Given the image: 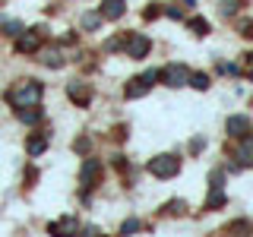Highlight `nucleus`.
I'll use <instances>...</instances> for the list:
<instances>
[{
    "instance_id": "obj_1",
    "label": "nucleus",
    "mask_w": 253,
    "mask_h": 237,
    "mask_svg": "<svg viewBox=\"0 0 253 237\" xmlns=\"http://www.w3.org/2000/svg\"><path fill=\"white\" fill-rule=\"evenodd\" d=\"M42 95H44L42 82H32V79H26V82H19V85L10 92V105L29 108V105H38V101H42Z\"/></svg>"
},
{
    "instance_id": "obj_2",
    "label": "nucleus",
    "mask_w": 253,
    "mask_h": 237,
    "mask_svg": "<svg viewBox=\"0 0 253 237\" xmlns=\"http://www.w3.org/2000/svg\"><path fill=\"white\" fill-rule=\"evenodd\" d=\"M177 171H180L177 155H155L152 161H149V174H155V177H174Z\"/></svg>"
},
{
    "instance_id": "obj_3",
    "label": "nucleus",
    "mask_w": 253,
    "mask_h": 237,
    "mask_svg": "<svg viewBox=\"0 0 253 237\" xmlns=\"http://www.w3.org/2000/svg\"><path fill=\"white\" fill-rule=\"evenodd\" d=\"M155 79H158L155 70H149V73H142V76H133L130 82H126L124 95H126V98H142V95L152 89V82H155Z\"/></svg>"
},
{
    "instance_id": "obj_4",
    "label": "nucleus",
    "mask_w": 253,
    "mask_h": 237,
    "mask_svg": "<svg viewBox=\"0 0 253 237\" xmlns=\"http://www.w3.org/2000/svg\"><path fill=\"white\" fill-rule=\"evenodd\" d=\"M158 76H162L165 85H171V89H180V85L190 82V70L184 67V63H168V67H165Z\"/></svg>"
},
{
    "instance_id": "obj_5",
    "label": "nucleus",
    "mask_w": 253,
    "mask_h": 237,
    "mask_svg": "<svg viewBox=\"0 0 253 237\" xmlns=\"http://www.w3.org/2000/svg\"><path fill=\"white\" fill-rule=\"evenodd\" d=\"M42 47V29H29L16 35V51L19 54H35Z\"/></svg>"
},
{
    "instance_id": "obj_6",
    "label": "nucleus",
    "mask_w": 253,
    "mask_h": 237,
    "mask_svg": "<svg viewBox=\"0 0 253 237\" xmlns=\"http://www.w3.org/2000/svg\"><path fill=\"white\" fill-rule=\"evenodd\" d=\"M67 95H70V101H73L76 108H85L92 101V85L89 82H67Z\"/></svg>"
},
{
    "instance_id": "obj_7",
    "label": "nucleus",
    "mask_w": 253,
    "mask_h": 237,
    "mask_svg": "<svg viewBox=\"0 0 253 237\" xmlns=\"http://www.w3.org/2000/svg\"><path fill=\"white\" fill-rule=\"evenodd\" d=\"M124 47H126V57H133V60H142V57L149 54V47H152V41H149L146 35H139V32H136V35H130V41H126Z\"/></svg>"
},
{
    "instance_id": "obj_8",
    "label": "nucleus",
    "mask_w": 253,
    "mask_h": 237,
    "mask_svg": "<svg viewBox=\"0 0 253 237\" xmlns=\"http://www.w3.org/2000/svg\"><path fill=\"white\" fill-rule=\"evenodd\" d=\"M38 60L44 63V67H51V70H57L63 67V54H60V47H38Z\"/></svg>"
},
{
    "instance_id": "obj_9",
    "label": "nucleus",
    "mask_w": 253,
    "mask_h": 237,
    "mask_svg": "<svg viewBox=\"0 0 253 237\" xmlns=\"http://www.w3.org/2000/svg\"><path fill=\"white\" fill-rule=\"evenodd\" d=\"M247 130H250V120L244 114H234V117H228V136H234V139H244L247 136Z\"/></svg>"
},
{
    "instance_id": "obj_10",
    "label": "nucleus",
    "mask_w": 253,
    "mask_h": 237,
    "mask_svg": "<svg viewBox=\"0 0 253 237\" xmlns=\"http://www.w3.org/2000/svg\"><path fill=\"white\" fill-rule=\"evenodd\" d=\"M237 164H244V168H253V139H250V136L241 142V149H237Z\"/></svg>"
},
{
    "instance_id": "obj_11",
    "label": "nucleus",
    "mask_w": 253,
    "mask_h": 237,
    "mask_svg": "<svg viewBox=\"0 0 253 237\" xmlns=\"http://www.w3.org/2000/svg\"><path fill=\"white\" fill-rule=\"evenodd\" d=\"M124 0H105V6H101V16H105V19H121L124 16Z\"/></svg>"
},
{
    "instance_id": "obj_12",
    "label": "nucleus",
    "mask_w": 253,
    "mask_h": 237,
    "mask_svg": "<svg viewBox=\"0 0 253 237\" xmlns=\"http://www.w3.org/2000/svg\"><path fill=\"white\" fill-rule=\"evenodd\" d=\"M19 32H22L19 19H6V16H0V35H19Z\"/></svg>"
},
{
    "instance_id": "obj_13",
    "label": "nucleus",
    "mask_w": 253,
    "mask_h": 237,
    "mask_svg": "<svg viewBox=\"0 0 253 237\" xmlns=\"http://www.w3.org/2000/svg\"><path fill=\"white\" fill-rule=\"evenodd\" d=\"M95 177H98V161H95V158H85V164H83V184L92 187L89 180H95Z\"/></svg>"
},
{
    "instance_id": "obj_14",
    "label": "nucleus",
    "mask_w": 253,
    "mask_h": 237,
    "mask_svg": "<svg viewBox=\"0 0 253 237\" xmlns=\"http://www.w3.org/2000/svg\"><path fill=\"white\" fill-rule=\"evenodd\" d=\"M19 120H22V123H35V120H42V108H35V105L19 108Z\"/></svg>"
},
{
    "instance_id": "obj_15",
    "label": "nucleus",
    "mask_w": 253,
    "mask_h": 237,
    "mask_svg": "<svg viewBox=\"0 0 253 237\" xmlns=\"http://www.w3.org/2000/svg\"><path fill=\"white\" fill-rule=\"evenodd\" d=\"M26 149H29V155L38 158V155L47 149V139H44V136H29V146H26Z\"/></svg>"
},
{
    "instance_id": "obj_16",
    "label": "nucleus",
    "mask_w": 253,
    "mask_h": 237,
    "mask_svg": "<svg viewBox=\"0 0 253 237\" xmlns=\"http://www.w3.org/2000/svg\"><path fill=\"white\" fill-rule=\"evenodd\" d=\"M101 19H105L101 13H85V16H83V29H85V32H95V29L101 26Z\"/></svg>"
},
{
    "instance_id": "obj_17",
    "label": "nucleus",
    "mask_w": 253,
    "mask_h": 237,
    "mask_svg": "<svg viewBox=\"0 0 253 237\" xmlns=\"http://www.w3.org/2000/svg\"><path fill=\"white\" fill-rule=\"evenodd\" d=\"M190 85L200 89V92H206V89H209V76H206V73H190Z\"/></svg>"
},
{
    "instance_id": "obj_18",
    "label": "nucleus",
    "mask_w": 253,
    "mask_h": 237,
    "mask_svg": "<svg viewBox=\"0 0 253 237\" xmlns=\"http://www.w3.org/2000/svg\"><path fill=\"white\" fill-rule=\"evenodd\" d=\"M237 73H244L247 79H253V54H244L241 67H237Z\"/></svg>"
},
{
    "instance_id": "obj_19",
    "label": "nucleus",
    "mask_w": 253,
    "mask_h": 237,
    "mask_svg": "<svg viewBox=\"0 0 253 237\" xmlns=\"http://www.w3.org/2000/svg\"><path fill=\"white\" fill-rule=\"evenodd\" d=\"M190 29H193L196 35H209V22L200 19V16H196V19H190Z\"/></svg>"
},
{
    "instance_id": "obj_20",
    "label": "nucleus",
    "mask_w": 253,
    "mask_h": 237,
    "mask_svg": "<svg viewBox=\"0 0 253 237\" xmlns=\"http://www.w3.org/2000/svg\"><path fill=\"white\" fill-rule=\"evenodd\" d=\"M133 231H139V221L136 218H126L124 225H121V234H133Z\"/></svg>"
},
{
    "instance_id": "obj_21",
    "label": "nucleus",
    "mask_w": 253,
    "mask_h": 237,
    "mask_svg": "<svg viewBox=\"0 0 253 237\" xmlns=\"http://www.w3.org/2000/svg\"><path fill=\"white\" fill-rule=\"evenodd\" d=\"M237 13V0H221V16H234Z\"/></svg>"
},
{
    "instance_id": "obj_22",
    "label": "nucleus",
    "mask_w": 253,
    "mask_h": 237,
    "mask_svg": "<svg viewBox=\"0 0 253 237\" xmlns=\"http://www.w3.org/2000/svg\"><path fill=\"white\" fill-rule=\"evenodd\" d=\"M121 47H124V38H111L105 44V51H121Z\"/></svg>"
}]
</instances>
